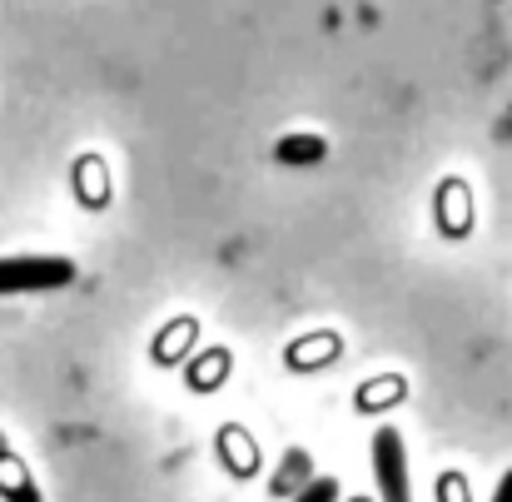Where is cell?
<instances>
[{
    "label": "cell",
    "mask_w": 512,
    "mask_h": 502,
    "mask_svg": "<svg viewBox=\"0 0 512 502\" xmlns=\"http://www.w3.org/2000/svg\"><path fill=\"white\" fill-rule=\"evenodd\" d=\"M0 493H5V502H40L35 498V483L20 473V463H15L5 438H0Z\"/></svg>",
    "instance_id": "obj_3"
},
{
    "label": "cell",
    "mask_w": 512,
    "mask_h": 502,
    "mask_svg": "<svg viewBox=\"0 0 512 502\" xmlns=\"http://www.w3.org/2000/svg\"><path fill=\"white\" fill-rule=\"evenodd\" d=\"M294 502H339V483L334 478H314Z\"/></svg>",
    "instance_id": "obj_5"
},
{
    "label": "cell",
    "mask_w": 512,
    "mask_h": 502,
    "mask_svg": "<svg viewBox=\"0 0 512 502\" xmlns=\"http://www.w3.org/2000/svg\"><path fill=\"white\" fill-rule=\"evenodd\" d=\"M284 165H314V160H324L329 155V145L319 140V135H289V140H279V150H274Z\"/></svg>",
    "instance_id": "obj_4"
},
{
    "label": "cell",
    "mask_w": 512,
    "mask_h": 502,
    "mask_svg": "<svg viewBox=\"0 0 512 502\" xmlns=\"http://www.w3.org/2000/svg\"><path fill=\"white\" fill-rule=\"evenodd\" d=\"M373 478L383 502H413V483H408V448L398 438V428H378L373 433Z\"/></svg>",
    "instance_id": "obj_2"
},
{
    "label": "cell",
    "mask_w": 512,
    "mask_h": 502,
    "mask_svg": "<svg viewBox=\"0 0 512 502\" xmlns=\"http://www.w3.org/2000/svg\"><path fill=\"white\" fill-rule=\"evenodd\" d=\"M75 279L70 259L55 254H10L0 259V299L5 294H45V289H65Z\"/></svg>",
    "instance_id": "obj_1"
},
{
    "label": "cell",
    "mask_w": 512,
    "mask_h": 502,
    "mask_svg": "<svg viewBox=\"0 0 512 502\" xmlns=\"http://www.w3.org/2000/svg\"><path fill=\"white\" fill-rule=\"evenodd\" d=\"M493 502H512V468H508V478L498 483V493H493Z\"/></svg>",
    "instance_id": "obj_6"
}]
</instances>
